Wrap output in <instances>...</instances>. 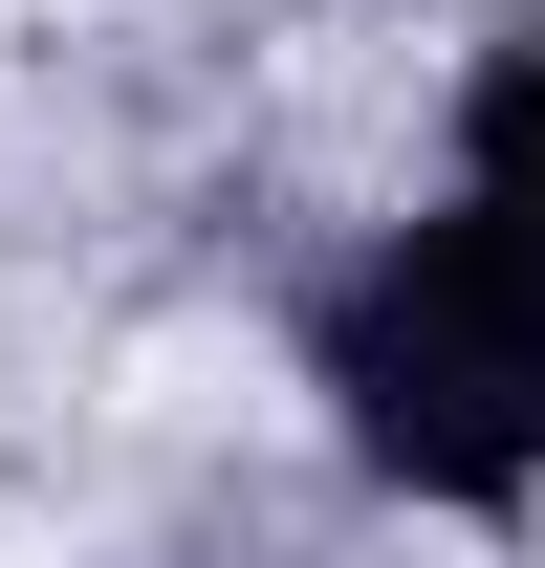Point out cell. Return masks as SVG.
Returning <instances> with one entry per match:
<instances>
[{
  "mask_svg": "<svg viewBox=\"0 0 545 568\" xmlns=\"http://www.w3.org/2000/svg\"><path fill=\"white\" fill-rule=\"evenodd\" d=\"M459 219H502V241L545 263V22L459 88Z\"/></svg>",
  "mask_w": 545,
  "mask_h": 568,
  "instance_id": "7a4b0ae2",
  "label": "cell"
},
{
  "mask_svg": "<svg viewBox=\"0 0 545 568\" xmlns=\"http://www.w3.org/2000/svg\"><path fill=\"white\" fill-rule=\"evenodd\" d=\"M306 372H328L349 459L414 481V503H524L545 481V263L502 219H393L306 306Z\"/></svg>",
  "mask_w": 545,
  "mask_h": 568,
  "instance_id": "6da1fadb",
  "label": "cell"
}]
</instances>
